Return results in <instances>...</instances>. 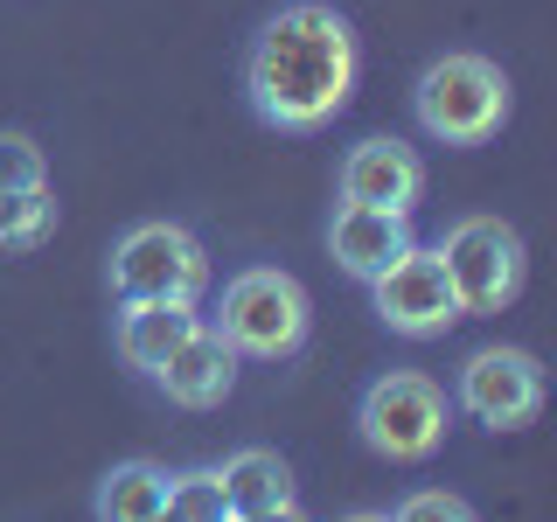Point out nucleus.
<instances>
[{
	"label": "nucleus",
	"mask_w": 557,
	"mask_h": 522,
	"mask_svg": "<svg viewBox=\"0 0 557 522\" xmlns=\"http://www.w3.org/2000/svg\"><path fill=\"white\" fill-rule=\"evenodd\" d=\"M370 300H376V321L405 341H432V335H446L453 321H467L460 300H453V278L440 265V251H425V244L397 251L391 265L370 278Z\"/></svg>",
	"instance_id": "8"
},
{
	"label": "nucleus",
	"mask_w": 557,
	"mask_h": 522,
	"mask_svg": "<svg viewBox=\"0 0 557 522\" xmlns=\"http://www.w3.org/2000/svg\"><path fill=\"white\" fill-rule=\"evenodd\" d=\"M196 321H202L196 300H119V356H126V370L153 376V370H161V356Z\"/></svg>",
	"instance_id": "13"
},
{
	"label": "nucleus",
	"mask_w": 557,
	"mask_h": 522,
	"mask_svg": "<svg viewBox=\"0 0 557 522\" xmlns=\"http://www.w3.org/2000/svg\"><path fill=\"white\" fill-rule=\"evenodd\" d=\"M112 293L119 300H202L209 251L182 223H133L112 244Z\"/></svg>",
	"instance_id": "6"
},
{
	"label": "nucleus",
	"mask_w": 557,
	"mask_h": 522,
	"mask_svg": "<svg viewBox=\"0 0 557 522\" xmlns=\"http://www.w3.org/2000/svg\"><path fill=\"white\" fill-rule=\"evenodd\" d=\"M168 515L174 522H223V515H231V495H223V474H216V467L168 474Z\"/></svg>",
	"instance_id": "16"
},
{
	"label": "nucleus",
	"mask_w": 557,
	"mask_h": 522,
	"mask_svg": "<svg viewBox=\"0 0 557 522\" xmlns=\"http://www.w3.org/2000/svg\"><path fill=\"white\" fill-rule=\"evenodd\" d=\"M453 405L481 432H522L544 411V362L530 348H474L453 376Z\"/></svg>",
	"instance_id": "7"
},
{
	"label": "nucleus",
	"mask_w": 557,
	"mask_h": 522,
	"mask_svg": "<svg viewBox=\"0 0 557 522\" xmlns=\"http://www.w3.org/2000/svg\"><path fill=\"white\" fill-rule=\"evenodd\" d=\"M432 251H440V265L453 278L460 313H502V307H516L522 272H530L516 223H502V216H460L440 244H432Z\"/></svg>",
	"instance_id": "5"
},
{
	"label": "nucleus",
	"mask_w": 557,
	"mask_h": 522,
	"mask_svg": "<svg viewBox=\"0 0 557 522\" xmlns=\"http://www.w3.org/2000/svg\"><path fill=\"white\" fill-rule=\"evenodd\" d=\"M411 112L440 147H487L509 126V77H502V63L474 57V49H453V57L418 70Z\"/></svg>",
	"instance_id": "2"
},
{
	"label": "nucleus",
	"mask_w": 557,
	"mask_h": 522,
	"mask_svg": "<svg viewBox=\"0 0 557 522\" xmlns=\"http://www.w3.org/2000/svg\"><path fill=\"white\" fill-rule=\"evenodd\" d=\"M397 522H425V515H446V522H467L474 515V501H460V495H440V487H425V495H405L391 509Z\"/></svg>",
	"instance_id": "18"
},
{
	"label": "nucleus",
	"mask_w": 557,
	"mask_h": 522,
	"mask_svg": "<svg viewBox=\"0 0 557 522\" xmlns=\"http://www.w3.org/2000/svg\"><path fill=\"white\" fill-rule=\"evenodd\" d=\"M342 202H362V209H397L411 216L418 196H425V161L405 147V139H356L342 153Z\"/></svg>",
	"instance_id": "9"
},
{
	"label": "nucleus",
	"mask_w": 557,
	"mask_h": 522,
	"mask_svg": "<svg viewBox=\"0 0 557 522\" xmlns=\"http://www.w3.org/2000/svg\"><path fill=\"white\" fill-rule=\"evenodd\" d=\"M411 216H397V209H362V202H342L335 209V223H327V251H335V265L348 278H370L391 265L397 251H411Z\"/></svg>",
	"instance_id": "11"
},
{
	"label": "nucleus",
	"mask_w": 557,
	"mask_h": 522,
	"mask_svg": "<svg viewBox=\"0 0 557 522\" xmlns=\"http://www.w3.org/2000/svg\"><path fill=\"white\" fill-rule=\"evenodd\" d=\"M446 425H453L446 390L432 376H418V370H383L370 390H362V405H356L362 446H370L376 460H391V467L432 460V452L446 446Z\"/></svg>",
	"instance_id": "4"
},
{
	"label": "nucleus",
	"mask_w": 557,
	"mask_h": 522,
	"mask_svg": "<svg viewBox=\"0 0 557 522\" xmlns=\"http://www.w3.org/2000/svg\"><path fill=\"white\" fill-rule=\"evenodd\" d=\"M209 327H216L237 356H251V362H286V356L307 348L313 300H307V286L293 272L251 265V272H237L231 286H223V313Z\"/></svg>",
	"instance_id": "3"
},
{
	"label": "nucleus",
	"mask_w": 557,
	"mask_h": 522,
	"mask_svg": "<svg viewBox=\"0 0 557 522\" xmlns=\"http://www.w3.org/2000/svg\"><path fill=\"white\" fill-rule=\"evenodd\" d=\"M91 509H98L104 522H161V515H168V467H153V460H119L112 474L98 481Z\"/></svg>",
	"instance_id": "14"
},
{
	"label": "nucleus",
	"mask_w": 557,
	"mask_h": 522,
	"mask_svg": "<svg viewBox=\"0 0 557 522\" xmlns=\"http://www.w3.org/2000/svg\"><path fill=\"white\" fill-rule=\"evenodd\" d=\"M153 383H161L168 405H182V411H216L223 397L237 390V348L223 341L209 321H196V327H188V335L161 356Z\"/></svg>",
	"instance_id": "10"
},
{
	"label": "nucleus",
	"mask_w": 557,
	"mask_h": 522,
	"mask_svg": "<svg viewBox=\"0 0 557 522\" xmlns=\"http://www.w3.org/2000/svg\"><path fill=\"white\" fill-rule=\"evenodd\" d=\"M223 495H231L237 522H278V515H300V495H293V467L278 460L272 446H244L216 467Z\"/></svg>",
	"instance_id": "12"
},
{
	"label": "nucleus",
	"mask_w": 557,
	"mask_h": 522,
	"mask_svg": "<svg viewBox=\"0 0 557 522\" xmlns=\"http://www.w3.org/2000/svg\"><path fill=\"white\" fill-rule=\"evenodd\" d=\"M35 182H49L42 147H35L28 133H0V196H8V188H35Z\"/></svg>",
	"instance_id": "17"
},
{
	"label": "nucleus",
	"mask_w": 557,
	"mask_h": 522,
	"mask_svg": "<svg viewBox=\"0 0 557 522\" xmlns=\"http://www.w3.org/2000/svg\"><path fill=\"white\" fill-rule=\"evenodd\" d=\"M356 77H362L356 28L327 0L278 8L244 49V98H251V112L272 133H293V139L335 126L348 112V98H356Z\"/></svg>",
	"instance_id": "1"
},
{
	"label": "nucleus",
	"mask_w": 557,
	"mask_h": 522,
	"mask_svg": "<svg viewBox=\"0 0 557 522\" xmlns=\"http://www.w3.org/2000/svg\"><path fill=\"white\" fill-rule=\"evenodd\" d=\"M49 231H57V196H49V182L8 188V196H0V251H8V258L49 244Z\"/></svg>",
	"instance_id": "15"
}]
</instances>
